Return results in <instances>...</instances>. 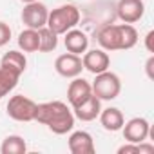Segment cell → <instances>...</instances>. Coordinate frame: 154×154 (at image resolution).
<instances>
[{"mask_svg": "<svg viewBox=\"0 0 154 154\" xmlns=\"http://www.w3.org/2000/svg\"><path fill=\"white\" fill-rule=\"evenodd\" d=\"M35 120L44 123L54 134H67L74 127V114L63 102H45L36 105Z\"/></svg>", "mask_w": 154, "mask_h": 154, "instance_id": "obj_1", "label": "cell"}, {"mask_svg": "<svg viewBox=\"0 0 154 154\" xmlns=\"http://www.w3.org/2000/svg\"><path fill=\"white\" fill-rule=\"evenodd\" d=\"M80 22V11L72 4H65L60 6L56 9H53L47 17V27L51 31H54L56 35H65L69 29L76 27V24Z\"/></svg>", "mask_w": 154, "mask_h": 154, "instance_id": "obj_2", "label": "cell"}, {"mask_svg": "<svg viewBox=\"0 0 154 154\" xmlns=\"http://www.w3.org/2000/svg\"><path fill=\"white\" fill-rule=\"evenodd\" d=\"M96 78L91 85L93 89V94L100 100H114L118 98L120 91H122V82L118 78V74L111 72L109 69L100 72V74H94Z\"/></svg>", "mask_w": 154, "mask_h": 154, "instance_id": "obj_3", "label": "cell"}, {"mask_svg": "<svg viewBox=\"0 0 154 154\" xmlns=\"http://www.w3.org/2000/svg\"><path fill=\"white\" fill-rule=\"evenodd\" d=\"M36 105L31 98L24 96V94H17L11 96L8 102V114L9 118L17 120V122H33L35 114H36Z\"/></svg>", "mask_w": 154, "mask_h": 154, "instance_id": "obj_4", "label": "cell"}, {"mask_svg": "<svg viewBox=\"0 0 154 154\" xmlns=\"http://www.w3.org/2000/svg\"><path fill=\"white\" fill-rule=\"evenodd\" d=\"M47 17H49V9L42 4V2H29L24 6L22 9V22L29 27V29H40L47 24Z\"/></svg>", "mask_w": 154, "mask_h": 154, "instance_id": "obj_5", "label": "cell"}, {"mask_svg": "<svg viewBox=\"0 0 154 154\" xmlns=\"http://www.w3.org/2000/svg\"><path fill=\"white\" fill-rule=\"evenodd\" d=\"M54 69L63 78H76V76H80L82 71H84L82 58L78 54H72V53L60 54L54 62Z\"/></svg>", "mask_w": 154, "mask_h": 154, "instance_id": "obj_6", "label": "cell"}, {"mask_svg": "<svg viewBox=\"0 0 154 154\" xmlns=\"http://www.w3.org/2000/svg\"><path fill=\"white\" fill-rule=\"evenodd\" d=\"M122 131H123V138L129 143H141L150 134V123L145 118H132L127 123H123Z\"/></svg>", "mask_w": 154, "mask_h": 154, "instance_id": "obj_7", "label": "cell"}, {"mask_svg": "<svg viewBox=\"0 0 154 154\" xmlns=\"http://www.w3.org/2000/svg\"><path fill=\"white\" fill-rule=\"evenodd\" d=\"M116 11L123 24H134L141 20L145 13V4L143 0H120L116 6Z\"/></svg>", "mask_w": 154, "mask_h": 154, "instance_id": "obj_8", "label": "cell"}, {"mask_svg": "<svg viewBox=\"0 0 154 154\" xmlns=\"http://www.w3.org/2000/svg\"><path fill=\"white\" fill-rule=\"evenodd\" d=\"M82 65L89 72L100 74V72H103V71L109 69L111 58H109V54L103 49H91V51H85V54L82 58Z\"/></svg>", "mask_w": 154, "mask_h": 154, "instance_id": "obj_9", "label": "cell"}, {"mask_svg": "<svg viewBox=\"0 0 154 154\" xmlns=\"http://www.w3.org/2000/svg\"><path fill=\"white\" fill-rule=\"evenodd\" d=\"M96 40L102 45L103 51H120L122 49V38H120V26L105 24L98 29Z\"/></svg>", "mask_w": 154, "mask_h": 154, "instance_id": "obj_10", "label": "cell"}, {"mask_svg": "<svg viewBox=\"0 0 154 154\" xmlns=\"http://www.w3.org/2000/svg\"><path fill=\"white\" fill-rule=\"evenodd\" d=\"M67 145H69V150L72 154H93L96 150L93 136L85 131H74L69 136Z\"/></svg>", "mask_w": 154, "mask_h": 154, "instance_id": "obj_11", "label": "cell"}, {"mask_svg": "<svg viewBox=\"0 0 154 154\" xmlns=\"http://www.w3.org/2000/svg\"><path fill=\"white\" fill-rule=\"evenodd\" d=\"M93 94V89H91V84L84 78H76L69 84L67 87V100L71 103V107H76V105H80L82 102H85L89 96Z\"/></svg>", "mask_w": 154, "mask_h": 154, "instance_id": "obj_12", "label": "cell"}, {"mask_svg": "<svg viewBox=\"0 0 154 154\" xmlns=\"http://www.w3.org/2000/svg\"><path fill=\"white\" fill-rule=\"evenodd\" d=\"M100 111H102V100L96 98L94 94H91V96H89L85 102H82L80 105L72 107L74 118H78V120H82V122H93V120H96L98 114H100Z\"/></svg>", "mask_w": 154, "mask_h": 154, "instance_id": "obj_13", "label": "cell"}, {"mask_svg": "<svg viewBox=\"0 0 154 154\" xmlns=\"http://www.w3.org/2000/svg\"><path fill=\"white\" fill-rule=\"evenodd\" d=\"M63 44H65V49H67L69 53L80 56L82 53L87 51V47H89V38H87V35H85L84 31L72 27V29H69V31L65 33Z\"/></svg>", "mask_w": 154, "mask_h": 154, "instance_id": "obj_14", "label": "cell"}, {"mask_svg": "<svg viewBox=\"0 0 154 154\" xmlns=\"http://www.w3.org/2000/svg\"><path fill=\"white\" fill-rule=\"evenodd\" d=\"M100 123L105 131L109 132H116V131H122L123 123H125V118L122 114L120 109L116 107H107V109H102L100 111Z\"/></svg>", "mask_w": 154, "mask_h": 154, "instance_id": "obj_15", "label": "cell"}, {"mask_svg": "<svg viewBox=\"0 0 154 154\" xmlns=\"http://www.w3.org/2000/svg\"><path fill=\"white\" fill-rule=\"evenodd\" d=\"M0 67H6L17 74H22L27 67V60H26L24 53H20V51H8L2 56V60H0Z\"/></svg>", "mask_w": 154, "mask_h": 154, "instance_id": "obj_16", "label": "cell"}, {"mask_svg": "<svg viewBox=\"0 0 154 154\" xmlns=\"http://www.w3.org/2000/svg\"><path fill=\"white\" fill-rule=\"evenodd\" d=\"M40 45V36H38V29H24L18 35V47L24 53H35L38 51Z\"/></svg>", "mask_w": 154, "mask_h": 154, "instance_id": "obj_17", "label": "cell"}, {"mask_svg": "<svg viewBox=\"0 0 154 154\" xmlns=\"http://www.w3.org/2000/svg\"><path fill=\"white\" fill-rule=\"evenodd\" d=\"M27 150V143L22 136H17V134H11L8 136L2 145H0V152L2 154H26Z\"/></svg>", "mask_w": 154, "mask_h": 154, "instance_id": "obj_18", "label": "cell"}, {"mask_svg": "<svg viewBox=\"0 0 154 154\" xmlns=\"http://www.w3.org/2000/svg\"><path fill=\"white\" fill-rule=\"evenodd\" d=\"M18 78H20V74L9 71L6 67H0V100H2L6 94H9L17 87Z\"/></svg>", "mask_w": 154, "mask_h": 154, "instance_id": "obj_19", "label": "cell"}, {"mask_svg": "<svg viewBox=\"0 0 154 154\" xmlns=\"http://www.w3.org/2000/svg\"><path fill=\"white\" fill-rule=\"evenodd\" d=\"M38 36H40V45H38V51L42 53H51L56 49L58 45V35L54 31H51L47 26L40 27L38 29Z\"/></svg>", "mask_w": 154, "mask_h": 154, "instance_id": "obj_20", "label": "cell"}, {"mask_svg": "<svg viewBox=\"0 0 154 154\" xmlns=\"http://www.w3.org/2000/svg\"><path fill=\"white\" fill-rule=\"evenodd\" d=\"M120 26V38H122V49H132L138 44V31L132 24H118Z\"/></svg>", "mask_w": 154, "mask_h": 154, "instance_id": "obj_21", "label": "cell"}, {"mask_svg": "<svg viewBox=\"0 0 154 154\" xmlns=\"http://www.w3.org/2000/svg\"><path fill=\"white\" fill-rule=\"evenodd\" d=\"M11 40V27L6 22H0V47H4Z\"/></svg>", "mask_w": 154, "mask_h": 154, "instance_id": "obj_22", "label": "cell"}, {"mask_svg": "<svg viewBox=\"0 0 154 154\" xmlns=\"http://www.w3.org/2000/svg\"><path fill=\"white\" fill-rule=\"evenodd\" d=\"M129 152L140 154V145H138V143H129V141H127V145H122V147L118 149V154H129Z\"/></svg>", "mask_w": 154, "mask_h": 154, "instance_id": "obj_23", "label": "cell"}, {"mask_svg": "<svg viewBox=\"0 0 154 154\" xmlns=\"http://www.w3.org/2000/svg\"><path fill=\"white\" fill-rule=\"evenodd\" d=\"M145 71H147V76L150 80H154V56H150L145 63Z\"/></svg>", "mask_w": 154, "mask_h": 154, "instance_id": "obj_24", "label": "cell"}, {"mask_svg": "<svg viewBox=\"0 0 154 154\" xmlns=\"http://www.w3.org/2000/svg\"><path fill=\"white\" fill-rule=\"evenodd\" d=\"M152 40H154V31H149L147 36H145V47L149 53H154V45H152Z\"/></svg>", "mask_w": 154, "mask_h": 154, "instance_id": "obj_25", "label": "cell"}, {"mask_svg": "<svg viewBox=\"0 0 154 154\" xmlns=\"http://www.w3.org/2000/svg\"><path fill=\"white\" fill-rule=\"evenodd\" d=\"M20 2H24V4H29V2H36V0H20Z\"/></svg>", "mask_w": 154, "mask_h": 154, "instance_id": "obj_26", "label": "cell"}]
</instances>
